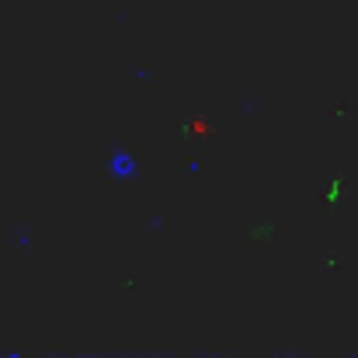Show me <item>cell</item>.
<instances>
[{
    "mask_svg": "<svg viewBox=\"0 0 358 358\" xmlns=\"http://www.w3.org/2000/svg\"><path fill=\"white\" fill-rule=\"evenodd\" d=\"M271 223H250V240H268L271 237Z\"/></svg>",
    "mask_w": 358,
    "mask_h": 358,
    "instance_id": "2",
    "label": "cell"
},
{
    "mask_svg": "<svg viewBox=\"0 0 358 358\" xmlns=\"http://www.w3.org/2000/svg\"><path fill=\"white\" fill-rule=\"evenodd\" d=\"M108 174L119 178V181H132L139 174V160L125 146H112V153H108Z\"/></svg>",
    "mask_w": 358,
    "mask_h": 358,
    "instance_id": "1",
    "label": "cell"
}]
</instances>
